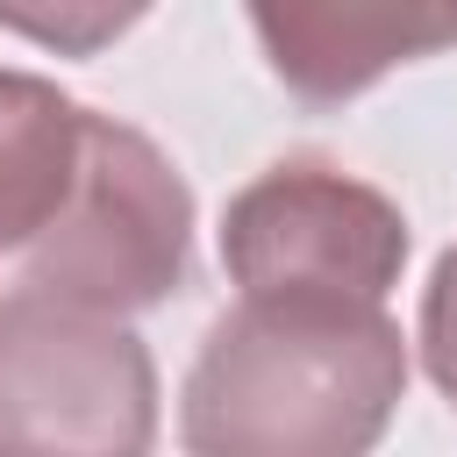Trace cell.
Here are the masks:
<instances>
[{"mask_svg":"<svg viewBox=\"0 0 457 457\" xmlns=\"http://www.w3.org/2000/svg\"><path fill=\"white\" fill-rule=\"evenodd\" d=\"M407 393V343L386 307L236 300L179 393L193 457H371Z\"/></svg>","mask_w":457,"mask_h":457,"instance_id":"cell-1","label":"cell"},{"mask_svg":"<svg viewBox=\"0 0 457 457\" xmlns=\"http://www.w3.org/2000/svg\"><path fill=\"white\" fill-rule=\"evenodd\" d=\"M157 364L129 321L0 300V457H150Z\"/></svg>","mask_w":457,"mask_h":457,"instance_id":"cell-3","label":"cell"},{"mask_svg":"<svg viewBox=\"0 0 457 457\" xmlns=\"http://www.w3.org/2000/svg\"><path fill=\"white\" fill-rule=\"evenodd\" d=\"M14 264L29 300L107 321L150 314L193 278V193L143 129L93 114L64 214Z\"/></svg>","mask_w":457,"mask_h":457,"instance_id":"cell-2","label":"cell"},{"mask_svg":"<svg viewBox=\"0 0 457 457\" xmlns=\"http://www.w3.org/2000/svg\"><path fill=\"white\" fill-rule=\"evenodd\" d=\"M421 364H428L436 393L457 407V243L436 257L428 293H421Z\"/></svg>","mask_w":457,"mask_h":457,"instance_id":"cell-7","label":"cell"},{"mask_svg":"<svg viewBox=\"0 0 457 457\" xmlns=\"http://www.w3.org/2000/svg\"><path fill=\"white\" fill-rule=\"evenodd\" d=\"M221 264L243 300L386 307V293L407 264V214L378 186H364L321 157H286L228 200Z\"/></svg>","mask_w":457,"mask_h":457,"instance_id":"cell-4","label":"cell"},{"mask_svg":"<svg viewBox=\"0 0 457 457\" xmlns=\"http://www.w3.org/2000/svg\"><path fill=\"white\" fill-rule=\"evenodd\" d=\"M250 29L286 79L293 100L307 107H343L364 86H378L393 64L436 57L457 43V7H250Z\"/></svg>","mask_w":457,"mask_h":457,"instance_id":"cell-5","label":"cell"},{"mask_svg":"<svg viewBox=\"0 0 457 457\" xmlns=\"http://www.w3.org/2000/svg\"><path fill=\"white\" fill-rule=\"evenodd\" d=\"M86 107L36 71H0V257H21L71 200Z\"/></svg>","mask_w":457,"mask_h":457,"instance_id":"cell-6","label":"cell"}]
</instances>
